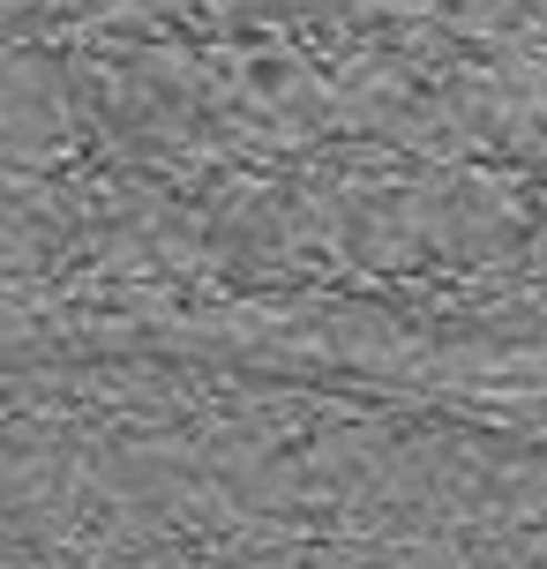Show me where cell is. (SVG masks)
Returning <instances> with one entry per match:
<instances>
[{
    "instance_id": "obj_1",
    "label": "cell",
    "mask_w": 547,
    "mask_h": 569,
    "mask_svg": "<svg viewBox=\"0 0 547 569\" xmlns=\"http://www.w3.org/2000/svg\"><path fill=\"white\" fill-rule=\"evenodd\" d=\"M136 427L143 360L0 368V569H128ZM286 569H540V457L382 390Z\"/></svg>"
}]
</instances>
